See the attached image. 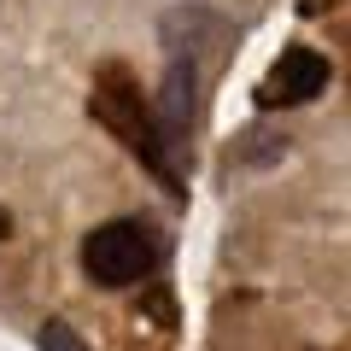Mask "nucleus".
I'll return each mask as SVG.
<instances>
[{
    "label": "nucleus",
    "instance_id": "nucleus-1",
    "mask_svg": "<svg viewBox=\"0 0 351 351\" xmlns=\"http://www.w3.org/2000/svg\"><path fill=\"white\" fill-rule=\"evenodd\" d=\"M94 117H100L106 129H117V135H123V147L141 152V158H147L152 170L170 182V188L182 182V176H176V164L164 158L158 129H152V112L141 106V88H135V76H129L123 64H106V71L94 76Z\"/></svg>",
    "mask_w": 351,
    "mask_h": 351
},
{
    "label": "nucleus",
    "instance_id": "nucleus-2",
    "mask_svg": "<svg viewBox=\"0 0 351 351\" xmlns=\"http://www.w3.org/2000/svg\"><path fill=\"white\" fill-rule=\"evenodd\" d=\"M152 263H158V240H152L147 223H129V217L100 223L82 240V269H88V281H100V287H135Z\"/></svg>",
    "mask_w": 351,
    "mask_h": 351
},
{
    "label": "nucleus",
    "instance_id": "nucleus-3",
    "mask_svg": "<svg viewBox=\"0 0 351 351\" xmlns=\"http://www.w3.org/2000/svg\"><path fill=\"white\" fill-rule=\"evenodd\" d=\"M328 88V59L316 47H281V59L269 64V76L258 82L263 106H304Z\"/></svg>",
    "mask_w": 351,
    "mask_h": 351
},
{
    "label": "nucleus",
    "instance_id": "nucleus-4",
    "mask_svg": "<svg viewBox=\"0 0 351 351\" xmlns=\"http://www.w3.org/2000/svg\"><path fill=\"white\" fill-rule=\"evenodd\" d=\"M188 123H193V64H170L164 71V94H158V117H152V129H158V147L164 158L176 164V152L188 147ZM182 176V170H176Z\"/></svg>",
    "mask_w": 351,
    "mask_h": 351
},
{
    "label": "nucleus",
    "instance_id": "nucleus-5",
    "mask_svg": "<svg viewBox=\"0 0 351 351\" xmlns=\"http://www.w3.org/2000/svg\"><path fill=\"white\" fill-rule=\"evenodd\" d=\"M41 351H88V346H82V334L71 322H47L41 328Z\"/></svg>",
    "mask_w": 351,
    "mask_h": 351
},
{
    "label": "nucleus",
    "instance_id": "nucleus-6",
    "mask_svg": "<svg viewBox=\"0 0 351 351\" xmlns=\"http://www.w3.org/2000/svg\"><path fill=\"white\" fill-rule=\"evenodd\" d=\"M6 228H12V217H6V211H0V234H6Z\"/></svg>",
    "mask_w": 351,
    "mask_h": 351
}]
</instances>
